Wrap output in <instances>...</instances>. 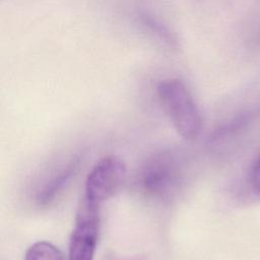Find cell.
I'll return each instance as SVG.
<instances>
[{
    "mask_svg": "<svg viewBox=\"0 0 260 260\" xmlns=\"http://www.w3.org/2000/svg\"><path fill=\"white\" fill-rule=\"evenodd\" d=\"M156 95L177 132L186 140H194L202 127L201 114L186 83L179 78L158 82Z\"/></svg>",
    "mask_w": 260,
    "mask_h": 260,
    "instance_id": "cell-1",
    "label": "cell"
},
{
    "mask_svg": "<svg viewBox=\"0 0 260 260\" xmlns=\"http://www.w3.org/2000/svg\"><path fill=\"white\" fill-rule=\"evenodd\" d=\"M183 181V168L178 155L164 150L146 159L138 182L141 190L150 198L165 200L177 193Z\"/></svg>",
    "mask_w": 260,
    "mask_h": 260,
    "instance_id": "cell-2",
    "label": "cell"
},
{
    "mask_svg": "<svg viewBox=\"0 0 260 260\" xmlns=\"http://www.w3.org/2000/svg\"><path fill=\"white\" fill-rule=\"evenodd\" d=\"M127 176V168L123 159L109 155L99 160L88 173L82 200L100 207L111 198L123 185Z\"/></svg>",
    "mask_w": 260,
    "mask_h": 260,
    "instance_id": "cell-3",
    "label": "cell"
},
{
    "mask_svg": "<svg viewBox=\"0 0 260 260\" xmlns=\"http://www.w3.org/2000/svg\"><path fill=\"white\" fill-rule=\"evenodd\" d=\"M100 209L81 200L69 240L67 260H93L100 234Z\"/></svg>",
    "mask_w": 260,
    "mask_h": 260,
    "instance_id": "cell-4",
    "label": "cell"
},
{
    "mask_svg": "<svg viewBox=\"0 0 260 260\" xmlns=\"http://www.w3.org/2000/svg\"><path fill=\"white\" fill-rule=\"evenodd\" d=\"M79 164V157L75 156L70 159L66 166L59 170V172L51 176L50 179L38 191L36 196L37 203L40 206H46L51 204L75 175Z\"/></svg>",
    "mask_w": 260,
    "mask_h": 260,
    "instance_id": "cell-5",
    "label": "cell"
},
{
    "mask_svg": "<svg viewBox=\"0 0 260 260\" xmlns=\"http://www.w3.org/2000/svg\"><path fill=\"white\" fill-rule=\"evenodd\" d=\"M139 21L143 28L153 38L169 48H178V39L167 24L148 13H141Z\"/></svg>",
    "mask_w": 260,
    "mask_h": 260,
    "instance_id": "cell-6",
    "label": "cell"
},
{
    "mask_svg": "<svg viewBox=\"0 0 260 260\" xmlns=\"http://www.w3.org/2000/svg\"><path fill=\"white\" fill-rule=\"evenodd\" d=\"M24 260H66L61 250L47 241L32 244L25 252Z\"/></svg>",
    "mask_w": 260,
    "mask_h": 260,
    "instance_id": "cell-7",
    "label": "cell"
},
{
    "mask_svg": "<svg viewBox=\"0 0 260 260\" xmlns=\"http://www.w3.org/2000/svg\"><path fill=\"white\" fill-rule=\"evenodd\" d=\"M248 182L252 191L260 196V152L251 165L248 174Z\"/></svg>",
    "mask_w": 260,
    "mask_h": 260,
    "instance_id": "cell-8",
    "label": "cell"
}]
</instances>
